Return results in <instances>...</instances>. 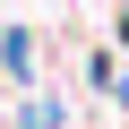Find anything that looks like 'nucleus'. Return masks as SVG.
<instances>
[{
    "instance_id": "f257e3e1",
    "label": "nucleus",
    "mask_w": 129,
    "mask_h": 129,
    "mask_svg": "<svg viewBox=\"0 0 129 129\" xmlns=\"http://www.w3.org/2000/svg\"><path fill=\"white\" fill-rule=\"evenodd\" d=\"M35 52H43L35 26H0V69H9V86H26V95H35Z\"/></svg>"
},
{
    "instance_id": "f03ea898",
    "label": "nucleus",
    "mask_w": 129,
    "mask_h": 129,
    "mask_svg": "<svg viewBox=\"0 0 129 129\" xmlns=\"http://www.w3.org/2000/svg\"><path fill=\"white\" fill-rule=\"evenodd\" d=\"M17 129H69V103H60V95H43V86H35V95L17 103Z\"/></svg>"
},
{
    "instance_id": "7ed1b4c3",
    "label": "nucleus",
    "mask_w": 129,
    "mask_h": 129,
    "mask_svg": "<svg viewBox=\"0 0 129 129\" xmlns=\"http://www.w3.org/2000/svg\"><path fill=\"white\" fill-rule=\"evenodd\" d=\"M112 35H120V52H129V9H112Z\"/></svg>"
}]
</instances>
